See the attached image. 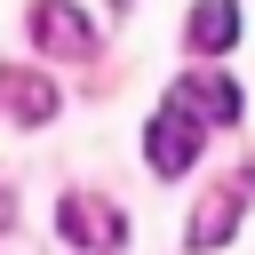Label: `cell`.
Instances as JSON below:
<instances>
[{"label":"cell","mask_w":255,"mask_h":255,"mask_svg":"<svg viewBox=\"0 0 255 255\" xmlns=\"http://www.w3.org/2000/svg\"><path fill=\"white\" fill-rule=\"evenodd\" d=\"M56 231H64L72 247H88V255L128 247V215H120L112 199H96V191H64V199H56Z\"/></svg>","instance_id":"cell-1"},{"label":"cell","mask_w":255,"mask_h":255,"mask_svg":"<svg viewBox=\"0 0 255 255\" xmlns=\"http://www.w3.org/2000/svg\"><path fill=\"white\" fill-rule=\"evenodd\" d=\"M143 159H151V175H191V159H199V120H183L175 104L143 128Z\"/></svg>","instance_id":"cell-2"},{"label":"cell","mask_w":255,"mask_h":255,"mask_svg":"<svg viewBox=\"0 0 255 255\" xmlns=\"http://www.w3.org/2000/svg\"><path fill=\"white\" fill-rule=\"evenodd\" d=\"M32 40L48 56H96V24L72 0H32Z\"/></svg>","instance_id":"cell-3"},{"label":"cell","mask_w":255,"mask_h":255,"mask_svg":"<svg viewBox=\"0 0 255 255\" xmlns=\"http://www.w3.org/2000/svg\"><path fill=\"white\" fill-rule=\"evenodd\" d=\"M0 104H8V120H16V128H48L64 96H56V80H48V72H24V64H0Z\"/></svg>","instance_id":"cell-4"},{"label":"cell","mask_w":255,"mask_h":255,"mask_svg":"<svg viewBox=\"0 0 255 255\" xmlns=\"http://www.w3.org/2000/svg\"><path fill=\"white\" fill-rule=\"evenodd\" d=\"M167 104H175L183 120H215V128H231V120H239V88H231V80H175V88H167Z\"/></svg>","instance_id":"cell-5"},{"label":"cell","mask_w":255,"mask_h":255,"mask_svg":"<svg viewBox=\"0 0 255 255\" xmlns=\"http://www.w3.org/2000/svg\"><path fill=\"white\" fill-rule=\"evenodd\" d=\"M247 191H255V183L239 175V183H223V191H215V199H207V207L191 215V255H215V247L231 239V223H239V207H247Z\"/></svg>","instance_id":"cell-6"},{"label":"cell","mask_w":255,"mask_h":255,"mask_svg":"<svg viewBox=\"0 0 255 255\" xmlns=\"http://www.w3.org/2000/svg\"><path fill=\"white\" fill-rule=\"evenodd\" d=\"M231 40H239V0H199L191 8V48L199 56H223Z\"/></svg>","instance_id":"cell-7"}]
</instances>
